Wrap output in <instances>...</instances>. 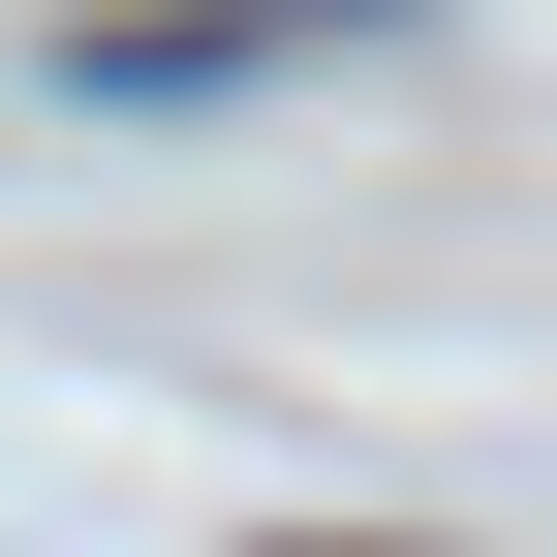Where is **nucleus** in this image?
Listing matches in <instances>:
<instances>
[{
    "label": "nucleus",
    "mask_w": 557,
    "mask_h": 557,
    "mask_svg": "<svg viewBox=\"0 0 557 557\" xmlns=\"http://www.w3.org/2000/svg\"><path fill=\"white\" fill-rule=\"evenodd\" d=\"M310 32H372V0H94V94H218V62H310Z\"/></svg>",
    "instance_id": "obj_1"
}]
</instances>
